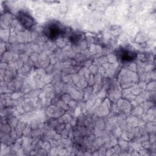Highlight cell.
I'll return each mask as SVG.
<instances>
[{
    "instance_id": "6da1fadb",
    "label": "cell",
    "mask_w": 156,
    "mask_h": 156,
    "mask_svg": "<svg viewBox=\"0 0 156 156\" xmlns=\"http://www.w3.org/2000/svg\"><path fill=\"white\" fill-rule=\"evenodd\" d=\"M17 18L20 23L25 29L31 30L34 27L35 21L29 13L23 11H20L18 13Z\"/></svg>"
},
{
    "instance_id": "7a4b0ae2",
    "label": "cell",
    "mask_w": 156,
    "mask_h": 156,
    "mask_svg": "<svg viewBox=\"0 0 156 156\" xmlns=\"http://www.w3.org/2000/svg\"><path fill=\"white\" fill-rule=\"evenodd\" d=\"M62 32L59 26L55 23L49 24L44 29L45 35L50 39H56Z\"/></svg>"
},
{
    "instance_id": "3957f363",
    "label": "cell",
    "mask_w": 156,
    "mask_h": 156,
    "mask_svg": "<svg viewBox=\"0 0 156 156\" xmlns=\"http://www.w3.org/2000/svg\"><path fill=\"white\" fill-rule=\"evenodd\" d=\"M117 55L119 59L122 62L132 61L136 57V55L135 52L124 48L118 50L117 52Z\"/></svg>"
}]
</instances>
